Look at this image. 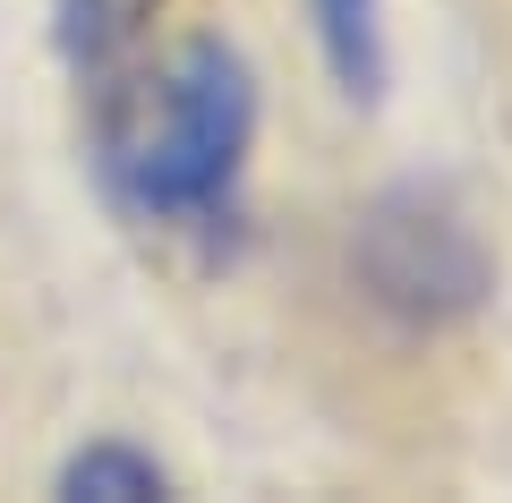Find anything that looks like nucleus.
<instances>
[{"label": "nucleus", "mask_w": 512, "mask_h": 503, "mask_svg": "<svg viewBox=\"0 0 512 503\" xmlns=\"http://www.w3.org/2000/svg\"><path fill=\"white\" fill-rule=\"evenodd\" d=\"M86 162L111 214L197 256H231L248 231V162L265 94L231 35H188L154 69L94 77Z\"/></svg>", "instance_id": "obj_1"}, {"label": "nucleus", "mask_w": 512, "mask_h": 503, "mask_svg": "<svg viewBox=\"0 0 512 503\" xmlns=\"http://www.w3.org/2000/svg\"><path fill=\"white\" fill-rule=\"evenodd\" d=\"M350 290L393 333H461L495 299V256L444 180H384L350 214Z\"/></svg>", "instance_id": "obj_2"}, {"label": "nucleus", "mask_w": 512, "mask_h": 503, "mask_svg": "<svg viewBox=\"0 0 512 503\" xmlns=\"http://www.w3.org/2000/svg\"><path fill=\"white\" fill-rule=\"evenodd\" d=\"M308 35L316 60H325L333 94L342 103H384V77H393V52H384V0H308Z\"/></svg>", "instance_id": "obj_3"}, {"label": "nucleus", "mask_w": 512, "mask_h": 503, "mask_svg": "<svg viewBox=\"0 0 512 503\" xmlns=\"http://www.w3.org/2000/svg\"><path fill=\"white\" fill-rule=\"evenodd\" d=\"M154 18H163V0H52V52L94 86V77L137 60Z\"/></svg>", "instance_id": "obj_4"}, {"label": "nucleus", "mask_w": 512, "mask_h": 503, "mask_svg": "<svg viewBox=\"0 0 512 503\" xmlns=\"http://www.w3.org/2000/svg\"><path fill=\"white\" fill-rule=\"evenodd\" d=\"M52 495L60 503H163L171 495V469L154 461L137 435H86L77 452H60Z\"/></svg>", "instance_id": "obj_5"}]
</instances>
